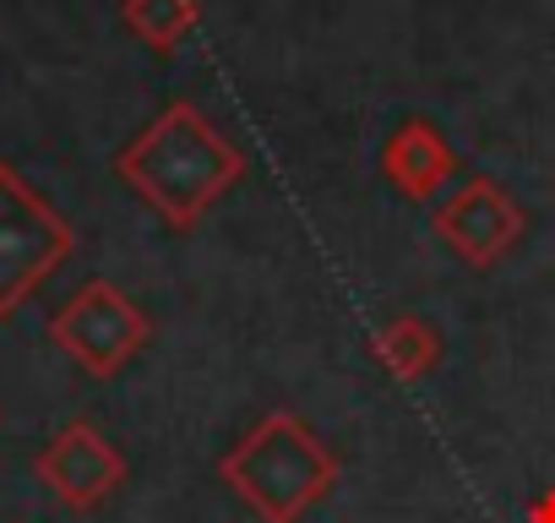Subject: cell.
Wrapping results in <instances>:
<instances>
[{"label":"cell","mask_w":555,"mask_h":523,"mask_svg":"<svg viewBox=\"0 0 555 523\" xmlns=\"http://www.w3.org/2000/svg\"><path fill=\"white\" fill-rule=\"evenodd\" d=\"M115 175L169 224V229H196L207 218V207H218L240 175H245V153L196 110V104H169L164 115H153L120 153H115Z\"/></svg>","instance_id":"6da1fadb"},{"label":"cell","mask_w":555,"mask_h":523,"mask_svg":"<svg viewBox=\"0 0 555 523\" xmlns=\"http://www.w3.org/2000/svg\"><path fill=\"white\" fill-rule=\"evenodd\" d=\"M218 480L261 523H306L338 490V452L306 414L272 409L229 442V452L218 458Z\"/></svg>","instance_id":"7a4b0ae2"},{"label":"cell","mask_w":555,"mask_h":523,"mask_svg":"<svg viewBox=\"0 0 555 523\" xmlns=\"http://www.w3.org/2000/svg\"><path fill=\"white\" fill-rule=\"evenodd\" d=\"M77 251L72 218L0 158V322L17 317Z\"/></svg>","instance_id":"3957f363"},{"label":"cell","mask_w":555,"mask_h":523,"mask_svg":"<svg viewBox=\"0 0 555 523\" xmlns=\"http://www.w3.org/2000/svg\"><path fill=\"white\" fill-rule=\"evenodd\" d=\"M153 339V317L120 290V284H109V279H88L66 306H55V317H50V344L77 366V371H88V377H99V382H109V377H120L137 355H142V344Z\"/></svg>","instance_id":"277c9868"},{"label":"cell","mask_w":555,"mask_h":523,"mask_svg":"<svg viewBox=\"0 0 555 523\" xmlns=\"http://www.w3.org/2000/svg\"><path fill=\"white\" fill-rule=\"evenodd\" d=\"M522 224H528L522 207L490 175H468L430 213L436 240L463 262V268H495L501 256H512L517 240H522Z\"/></svg>","instance_id":"5b68a950"},{"label":"cell","mask_w":555,"mask_h":523,"mask_svg":"<svg viewBox=\"0 0 555 523\" xmlns=\"http://www.w3.org/2000/svg\"><path fill=\"white\" fill-rule=\"evenodd\" d=\"M34 474L77 512L104 507L126 485V452L93 425V420H66L34 458Z\"/></svg>","instance_id":"8992f818"},{"label":"cell","mask_w":555,"mask_h":523,"mask_svg":"<svg viewBox=\"0 0 555 523\" xmlns=\"http://www.w3.org/2000/svg\"><path fill=\"white\" fill-rule=\"evenodd\" d=\"M382 175H387V186H392L403 202H436V196L452 186V175H457V153H452V142L441 137V126H430V120H403V126L387 137V148H382Z\"/></svg>","instance_id":"52a82bcc"},{"label":"cell","mask_w":555,"mask_h":523,"mask_svg":"<svg viewBox=\"0 0 555 523\" xmlns=\"http://www.w3.org/2000/svg\"><path fill=\"white\" fill-rule=\"evenodd\" d=\"M371 355H376L398 382H425V377L441 366L447 344H441V328H436V322H425V317H414V311H398L392 322H382V328L371 333Z\"/></svg>","instance_id":"ba28073f"},{"label":"cell","mask_w":555,"mask_h":523,"mask_svg":"<svg viewBox=\"0 0 555 523\" xmlns=\"http://www.w3.org/2000/svg\"><path fill=\"white\" fill-rule=\"evenodd\" d=\"M120 23L147 44V50H175L196 28V0H126Z\"/></svg>","instance_id":"9c48e42d"},{"label":"cell","mask_w":555,"mask_h":523,"mask_svg":"<svg viewBox=\"0 0 555 523\" xmlns=\"http://www.w3.org/2000/svg\"><path fill=\"white\" fill-rule=\"evenodd\" d=\"M528 523H555V490H539V496H533Z\"/></svg>","instance_id":"30bf717a"}]
</instances>
